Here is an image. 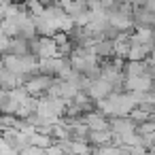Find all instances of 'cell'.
Masks as SVG:
<instances>
[{
	"label": "cell",
	"mask_w": 155,
	"mask_h": 155,
	"mask_svg": "<svg viewBox=\"0 0 155 155\" xmlns=\"http://www.w3.org/2000/svg\"><path fill=\"white\" fill-rule=\"evenodd\" d=\"M113 130L106 127V130H89V142H94L96 147H102V144H108L113 142Z\"/></svg>",
	"instance_id": "7a4b0ae2"
},
{
	"label": "cell",
	"mask_w": 155,
	"mask_h": 155,
	"mask_svg": "<svg viewBox=\"0 0 155 155\" xmlns=\"http://www.w3.org/2000/svg\"><path fill=\"white\" fill-rule=\"evenodd\" d=\"M51 81H53V77L43 74V72H36V74H32V77L26 81V87H28V91H30L32 96H38V98H41V96H47Z\"/></svg>",
	"instance_id": "6da1fadb"
}]
</instances>
